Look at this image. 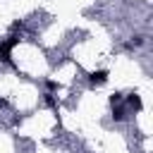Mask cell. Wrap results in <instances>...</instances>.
I'll list each match as a JSON object with an SVG mask.
<instances>
[{"mask_svg":"<svg viewBox=\"0 0 153 153\" xmlns=\"http://www.w3.org/2000/svg\"><path fill=\"white\" fill-rule=\"evenodd\" d=\"M105 79H108V72H105V69H98V72H91V74H88V81H91L93 86L105 84Z\"/></svg>","mask_w":153,"mask_h":153,"instance_id":"7a4b0ae2","label":"cell"},{"mask_svg":"<svg viewBox=\"0 0 153 153\" xmlns=\"http://www.w3.org/2000/svg\"><path fill=\"white\" fill-rule=\"evenodd\" d=\"M14 43H17V38H10V41H5V43H0V60H5V62H10V50L14 48Z\"/></svg>","mask_w":153,"mask_h":153,"instance_id":"6da1fadb","label":"cell"},{"mask_svg":"<svg viewBox=\"0 0 153 153\" xmlns=\"http://www.w3.org/2000/svg\"><path fill=\"white\" fill-rule=\"evenodd\" d=\"M120 100H122V93H112V96H110V103H112V105L120 103Z\"/></svg>","mask_w":153,"mask_h":153,"instance_id":"277c9868","label":"cell"},{"mask_svg":"<svg viewBox=\"0 0 153 153\" xmlns=\"http://www.w3.org/2000/svg\"><path fill=\"white\" fill-rule=\"evenodd\" d=\"M0 105H7V100H2V98H0Z\"/></svg>","mask_w":153,"mask_h":153,"instance_id":"8992f818","label":"cell"},{"mask_svg":"<svg viewBox=\"0 0 153 153\" xmlns=\"http://www.w3.org/2000/svg\"><path fill=\"white\" fill-rule=\"evenodd\" d=\"M127 103H129L134 110H141V98H139L136 93H129V96H127Z\"/></svg>","mask_w":153,"mask_h":153,"instance_id":"3957f363","label":"cell"},{"mask_svg":"<svg viewBox=\"0 0 153 153\" xmlns=\"http://www.w3.org/2000/svg\"><path fill=\"white\" fill-rule=\"evenodd\" d=\"M115 120H124V110L117 108V110H115Z\"/></svg>","mask_w":153,"mask_h":153,"instance_id":"5b68a950","label":"cell"}]
</instances>
